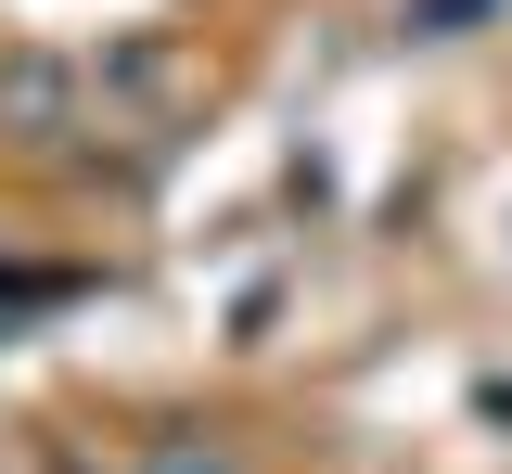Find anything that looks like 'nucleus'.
I'll use <instances>...</instances> for the list:
<instances>
[{
  "label": "nucleus",
  "mask_w": 512,
  "mask_h": 474,
  "mask_svg": "<svg viewBox=\"0 0 512 474\" xmlns=\"http://www.w3.org/2000/svg\"><path fill=\"white\" fill-rule=\"evenodd\" d=\"M0 103L26 116V141H52V116H64V65H39V52H26V65L0 77Z\"/></svg>",
  "instance_id": "nucleus-1"
}]
</instances>
